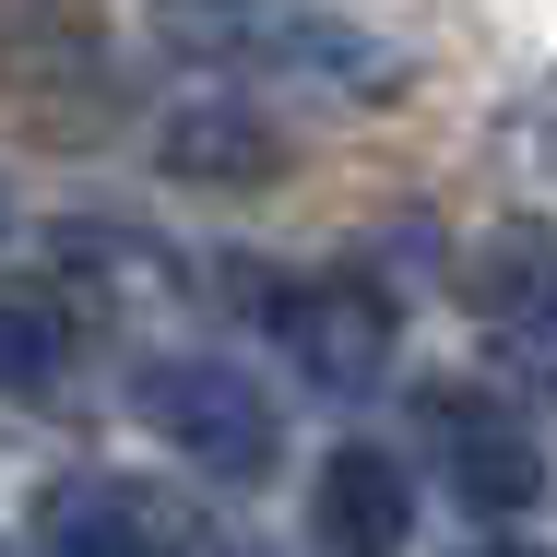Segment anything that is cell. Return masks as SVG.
I'll list each match as a JSON object with an SVG mask.
<instances>
[{
	"mask_svg": "<svg viewBox=\"0 0 557 557\" xmlns=\"http://www.w3.org/2000/svg\"><path fill=\"white\" fill-rule=\"evenodd\" d=\"M166 166L214 178V190H249V178H285V131L249 108H178L166 119Z\"/></svg>",
	"mask_w": 557,
	"mask_h": 557,
	"instance_id": "cell-7",
	"label": "cell"
},
{
	"mask_svg": "<svg viewBox=\"0 0 557 557\" xmlns=\"http://www.w3.org/2000/svg\"><path fill=\"white\" fill-rule=\"evenodd\" d=\"M131 416L178 450L190 474H214V486L273 474V450H285V428H273V392H261L249 368H225V356H154V368L131 380Z\"/></svg>",
	"mask_w": 557,
	"mask_h": 557,
	"instance_id": "cell-1",
	"label": "cell"
},
{
	"mask_svg": "<svg viewBox=\"0 0 557 557\" xmlns=\"http://www.w3.org/2000/svg\"><path fill=\"white\" fill-rule=\"evenodd\" d=\"M261 321H273V356H297L309 392H380L392 356H404V309H392V285H368V273L273 285Z\"/></svg>",
	"mask_w": 557,
	"mask_h": 557,
	"instance_id": "cell-2",
	"label": "cell"
},
{
	"mask_svg": "<svg viewBox=\"0 0 557 557\" xmlns=\"http://www.w3.org/2000/svg\"><path fill=\"white\" fill-rule=\"evenodd\" d=\"M428 440H440V474L462 510H534L546 498V450H534V428L522 416H498L486 392H428Z\"/></svg>",
	"mask_w": 557,
	"mask_h": 557,
	"instance_id": "cell-4",
	"label": "cell"
},
{
	"mask_svg": "<svg viewBox=\"0 0 557 557\" xmlns=\"http://www.w3.org/2000/svg\"><path fill=\"white\" fill-rule=\"evenodd\" d=\"M60 356H72V321H60V297H36V285H24V297H12V392L36 404V392L60 380Z\"/></svg>",
	"mask_w": 557,
	"mask_h": 557,
	"instance_id": "cell-8",
	"label": "cell"
},
{
	"mask_svg": "<svg viewBox=\"0 0 557 557\" xmlns=\"http://www.w3.org/2000/svg\"><path fill=\"white\" fill-rule=\"evenodd\" d=\"M462 297H474L498 333H534V321H557V225H498V237H474Z\"/></svg>",
	"mask_w": 557,
	"mask_h": 557,
	"instance_id": "cell-6",
	"label": "cell"
},
{
	"mask_svg": "<svg viewBox=\"0 0 557 557\" xmlns=\"http://www.w3.org/2000/svg\"><path fill=\"white\" fill-rule=\"evenodd\" d=\"M36 546L48 557H190V522L143 474H60L36 498Z\"/></svg>",
	"mask_w": 557,
	"mask_h": 557,
	"instance_id": "cell-3",
	"label": "cell"
},
{
	"mask_svg": "<svg viewBox=\"0 0 557 557\" xmlns=\"http://www.w3.org/2000/svg\"><path fill=\"white\" fill-rule=\"evenodd\" d=\"M462 557H557V546H522V534H486V546H462Z\"/></svg>",
	"mask_w": 557,
	"mask_h": 557,
	"instance_id": "cell-9",
	"label": "cell"
},
{
	"mask_svg": "<svg viewBox=\"0 0 557 557\" xmlns=\"http://www.w3.org/2000/svg\"><path fill=\"white\" fill-rule=\"evenodd\" d=\"M309 534L333 557H404V534H416V486H404V462L392 450H333L321 462V498H309Z\"/></svg>",
	"mask_w": 557,
	"mask_h": 557,
	"instance_id": "cell-5",
	"label": "cell"
}]
</instances>
